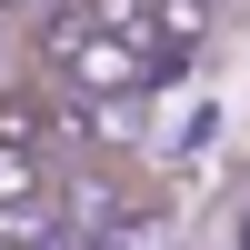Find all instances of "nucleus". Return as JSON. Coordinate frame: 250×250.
I'll return each instance as SVG.
<instances>
[{
    "instance_id": "4",
    "label": "nucleus",
    "mask_w": 250,
    "mask_h": 250,
    "mask_svg": "<svg viewBox=\"0 0 250 250\" xmlns=\"http://www.w3.org/2000/svg\"><path fill=\"white\" fill-rule=\"evenodd\" d=\"M0 10H20V20H30V10H40V0H0Z\"/></svg>"
},
{
    "instance_id": "3",
    "label": "nucleus",
    "mask_w": 250,
    "mask_h": 250,
    "mask_svg": "<svg viewBox=\"0 0 250 250\" xmlns=\"http://www.w3.org/2000/svg\"><path fill=\"white\" fill-rule=\"evenodd\" d=\"M210 40V0H150V60L180 70V60Z\"/></svg>"
},
{
    "instance_id": "1",
    "label": "nucleus",
    "mask_w": 250,
    "mask_h": 250,
    "mask_svg": "<svg viewBox=\"0 0 250 250\" xmlns=\"http://www.w3.org/2000/svg\"><path fill=\"white\" fill-rule=\"evenodd\" d=\"M40 60H50V80H70V90H150L160 60L140 50V40H110L80 0H40Z\"/></svg>"
},
{
    "instance_id": "2",
    "label": "nucleus",
    "mask_w": 250,
    "mask_h": 250,
    "mask_svg": "<svg viewBox=\"0 0 250 250\" xmlns=\"http://www.w3.org/2000/svg\"><path fill=\"white\" fill-rule=\"evenodd\" d=\"M0 150H60V100L30 90V80H10L0 90Z\"/></svg>"
}]
</instances>
